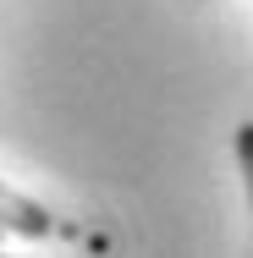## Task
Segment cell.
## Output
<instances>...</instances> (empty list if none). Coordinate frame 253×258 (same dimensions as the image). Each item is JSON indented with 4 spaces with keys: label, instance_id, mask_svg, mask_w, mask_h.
Masks as SVG:
<instances>
[{
    "label": "cell",
    "instance_id": "cell-1",
    "mask_svg": "<svg viewBox=\"0 0 253 258\" xmlns=\"http://www.w3.org/2000/svg\"><path fill=\"white\" fill-rule=\"evenodd\" d=\"M0 231H6V236L39 242V236H55V214L44 204H33L28 192H17V187L0 181Z\"/></svg>",
    "mask_w": 253,
    "mask_h": 258
},
{
    "label": "cell",
    "instance_id": "cell-2",
    "mask_svg": "<svg viewBox=\"0 0 253 258\" xmlns=\"http://www.w3.org/2000/svg\"><path fill=\"white\" fill-rule=\"evenodd\" d=\"M237 165H242V187H248V214H253V121L237 126Z\"/></svg>",
    "mask_w": 253,
    "mask_h": 258
},
{
    "label": "cell",
    "instance_id": "cell-3",
    "mask_svg": "<svg viewBox=\"0 0 253 258\" xmlns=\"http://www.w3.org/2000/svg\"><path fill=\"white\" fill-rule=\"evenodd\" d=\"M0 258H11V253H0Z\"/></svg>",
    "mask_w": 253,
    "mask_h": 258
},
{
    "label": "cell",
    "instance_id": "cell-4",
    "mask_svg": "<svg viewBox=\"0 0 253 258\" xmlns=\"http://www.w3.org/2000/svg\"><path fill=\"white\" fill-rule=\"evenodd\" d=\"M0 236H6V231H0Z\"/></svg>",
    "mask_w": 253,
    "mask_h": 258
}]
</instances>
